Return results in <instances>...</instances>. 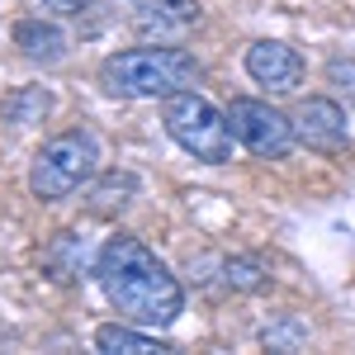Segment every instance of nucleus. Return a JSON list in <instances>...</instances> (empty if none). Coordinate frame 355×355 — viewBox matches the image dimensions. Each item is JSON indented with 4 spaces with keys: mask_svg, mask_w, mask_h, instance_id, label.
<instances>
[{
    "mask_svg": "<svg viewBox=\"0 0 355 355\" xmlns=\"http://www.w3.org/2000/svg\"><path fill=\"white\" fill-rule=\"evenodd\" d=\"M95 279L119 318L137 327H171L185 313V289L162 256L137 237H110L95 256Z\"/></svg>",
    "mask_w": 355,
    "mask_h": 355,
    "instance_id": "obj_1",
    "label": "nucleus"
},
{
    "mask_svg": "<svg viewBox=\"0 0 355 355\" xmlns=\"http://www.w3.org/2000/svg\"><path fill=\"white\" fill-rule=\"evenodd\" d=\"M162 123H166V133L175 137L194 162H204V166L232 162V142H237L232 119H227L223 110H214L204 95H194V90H175V95H166V100H162Z\"/></svg>",
    "mask_w": 355,
    "mask_h": 355,
    "instance_id": "obj_3",
    "label": "nucleus"
},
{
    "mask_svg": "<svg viewBox=\"0 0 355 355\" xmlns=\"http://www.w3.org/2000/svg\"><path fill=\"white\" fill-rule=\"evenodd\" d=\"M204 67L185 48H123L100 62V85L119 100H166L175 90H190Z\"/></svg>",
    "mask_w": 355,
    "mask_h": 355,
    "instance_id": "obj_2",
    "label": "nucleus"
},
{
    "mask_svg": "<svg viewBox=\"0 0 355 355\" xmlns=\"http://www.w3.org/2000/svg\"><path fill=\"white\" fill-rule=\"evenodd\" d=\"M142 28H190L199 19V0H133Z\"/></svg>",
    "mask_w": 355,
    "mask_h": 355,
    "instance_id": "obj_9",
    "label": "nucleus"
},
{
    "mask_svg": "<svg viewBox=\"0 0 355 355\" xmlns=\"http://www.w3.org/2000/svg\"><path fill=\"white\" fill-rule=\"evenodd\" d=\"M246 76L256 85H266V90H275V95H289L303 81V57L279 38H261V43L246 48Z\"/></svg>",
    "mask_w": 355,
    "mask_h": 355,
    "instance_id": "obj_7",
    "label": "nucleus"
},
{
    "mask_svg": "<svg viewBox=\"0 0 355 355\" xmlns=\"http://www.w3.org/2000/svg\"><path fill=\"white\" fill-rule=\"evenodd\" d=\"M95 351L105 355H147V351H171L166 341H157V336H147V331L137 327H123V322H105V327H95Z\"/></svg>",
    "mask_w": 355,
    "mask_h": 355,
    "instance_id": "obj_10",
    "label": "nucleus"
},
{
    "mask_svg": "<svg viewBox=\"0 0 355 355\" xmlns=\"http://www.w3.org/2000/svg\"><path fill=\"white\" fill-rule=\"evenodd\" d=\"M227 119H232V133L242 142L251 157H261V162H279V157H289V147L299 142L294 137V119L289 114H279L275 105L266 100H232L227 105Z\"/></svg>",
    "mask_w": 355,
    "mask_h": 355,
    "instance_id": "obj_5",
    "label": "nucleus"
},
{
    "mask_svg": "<svg viewBox=\"0 0 355 355\" xmlns=\"http://www.w3.org/2000/svg\"><path fill=\"white\" fill-rule=\"evenodd\" d=\"M95 166H100V142L85 128L57 133L53 142L38 147V157L28 166V194L43 199V204H62L95 175Z\"/></svg>",
    "mask_w": 355,
    "mask_h": 355,
    "instance_id": "obj_4",
    "label": "nucleus"
},
{
    "mask_svg": "<svg viewBox=\"0 0 355 355\" xmlns=\"http://www.w3.org/2000/svg\"><path fill=\"white\" fill-rule=\"evenodd\" d=\"M133 190H137L133 175H123V180H110V185H100V190H95V214H110L114 204L123 209V204H128L123 194H133Z\"/></svg>",
    "mask_w": 355,
    "mask_h": 355,
    "instance_id": "obj_13",
    "label": "nucleus"
},
{
    "mask_svg": "<svg viewBox=\"0 0 355 355\" xmlns=\"http://www.w3.org/2000/svg\"><path fill=\"white\" fill-rule=\"evenodd\" d=\"M15 48H19L28 62L53 67V62L67 57V33L57 24H43V19H19V24H15Z\"/></svg>",
    "mask_w": 355,
    "mask_h": 355,
    "instance_id": "obj_8",
    "label": "nucleus"
},
{
    "mask_svg": "<svg viewBox=\"0 0 355 355\" xmlns=\"http://www.w3.org/2000/svg\"><path fill=\"white\" fill-rule=\"evenodd\" d=\"M48 90H24V95H15L10 105H5V114L15 119V123H28V114H48Z\"/></svg>",
    "mask_w": 355,
    "mask_h": 355,
    "instance_id": "obj_12",
    "label": "nucleus"
},
{
    "mask_svg": "<svg viewBox=\"0 0 355 355\" xmlns=\"http://www.w3.org/2000/svg\"><path fill=\"white\" fill-rule=\"evenodd\" d=\"M294 137H299L308 152H322V157H336L351 147V133H346V110L327 100V95H308L294 105Z\"/></svg>",
    "mask_w": 355,
    "mask_h": 355,
    "instance_id": "obj_6",
    "label": "nucleus"
},
{
    "mask_svg": "<svg viewBox=\"0 0 355 355\" xmlns=\"http://www.w3.org/2000/svg\"><path fill=\"white\" fill-rule=\"evenodd\" d=\"M223 279H227V289L251 294V289H261V284H266V266H261L256 256H237V261H227V266H223Z\"/></svg>",
    "mask_w": 355,
    "mask_h": 355,
    "instance_id": "obj_11",
    "label": "nucleus"
},
{
    "mask_svg": "<svg viewBox=\"0 0 355 355\" xmlns=\"http://www.w3.org/2000/svg\"><path fill=\"white\" fill-rule=\"evenodd\" d=\"M43 5H48L53 15H81V10L90 5V0H43Z\"/></svg>",
    "mask_w": 355,
    "mask_h": 355,
    "instance_id": "obj_14",
    "label": "nucleus"
}]
</instances>
